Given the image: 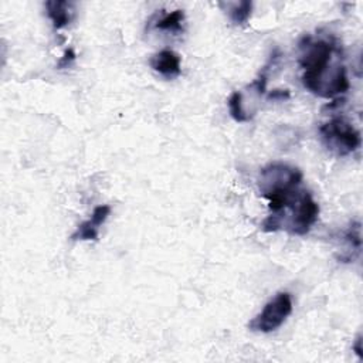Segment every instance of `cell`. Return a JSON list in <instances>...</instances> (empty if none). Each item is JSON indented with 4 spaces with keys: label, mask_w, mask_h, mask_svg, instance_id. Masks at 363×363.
<instances>
[{
    "label": "cell",
    "mask_w": 363,
    "mask_h": 363,
    "mask_svg": "<svg viewBox=\"0 0 363 363\" xmlns=\"http://www.w3.org/2000/svg\"><path fill=\"white\" fill-rule=\"evenodd\" d=\"M268 207L271 214L261 224L267 233L285 231L291 235H305L319 216L318 203L308 190L301 187L268 200Z\"/></svg>",
    "instance_id": "cell-1"
},
{
    "label": "cell",
    "mask_w": 363,
    "mask_h": 363,
    "mask_svg": "<svg viewBox=\"0 0 363 363\" xmlns=\"http://www.w3.org/2000/svg\"><path fill=\"white\" fill-rule=\"evenodd\" d=\"M322 143L336 156H347L362 143L360 132L345 118H332L319 128Z\"/></svg>",
    "instance_id": "cell-2"
},
{
    "label": "cell",
    "mask_w": 363,
    "mask_h": 363,
    "mask_svg": "<svg viewBox=\"0 0 363 363\" xmlns=\"http://www.w3.org/2000/svg\"><path fill=\"white\" fill-rule=\"evenodd\" d=\"M301 182L302 173L299 169L286 163L274 162L261 169L258 189L265 199H271L299 187Z\"/></svg>",
    "instance_id": "cell-3"
},
{
    "label": "cell",
    "mask_w": 363,
    "mask_h": 363,
    "mask_svg": "<svg viewBox=\"0 0 363 363\" xmlns=\"http://www.w3.org/2000/svg\"><path fill=\"white\" fill-rule=\"evenodd\" d=\"M302 84L309 92L320 98H333L345 94L350 86L345 65L335 61L319 72H303Z\"/></svg>",
    "instance_id": "cell-4"
},
{
    "label": "cell",
    "mask_w": 363,
    "mask_h": 363,
    "mask_svg": "<svg viewBox=\"0 0 363 363\" xmlns=\"http://www.w3.org/2000/svg\"><path fill=\"white\" fill-rule=\"evenodd\" d=\"M335 54L336 47L328 40L305 35L299 41V65L306 74H313L325 69L333 62Z\"/></svg>",
    "instance_id": "cell-5"
},
{
    "label": "cell",
    "mask_w": 363,
    "mask_h": 363,
    "mask_svg": "<svg viewBox=\"0 0 363 363\" xmlns=\"http://www.w3.org/2000/svg\"><path fill=\"white\" fill-rule=\"evenodd\" d=\"M292 312V298L288 292L277 294L269 302L265 303L262 311L248 322L252 332L269 333L278 329Z\"/></svg>",
    "instance_id": "cell-6"
},
{
    "label": "cell",
    "mask_w": 363,
    "mask_h": 363,
    "mask_svg": "<svg viewBox=\"0 0 363 363\" xmlns=\"http://www.w3.org/2000/svg\"><path fill=\"white\" fill-rule=\"evenodd\" d=\"M111 214V206L101 204L96 206L88 220L81 223L75 233L71 235L72 240H81V241H95L98 240L99 227L106 221V218Z\"/></svg>",
    "instance_id": "cell-7"
},
{
    "label": "cell",
    "mask_w": 363,
    "mask_h": 363,
    "mask_svg": "<svg viewBox=\"0 0 363 363\" xmlns=\"http://www.w3.org/2000/svg\"><path fill=\"white\" fill-rule=\"evenodd\" d=\"M153 71L159 72L164 78H174L182 72V60L173 50H162L153 54L149 60Z\"/></svg>",
    "instance_id": "cell-8"
},
{
    "label": "cell",
    "mask_w": 363,
    "mask_h": 363,
    "mask_svg": "<svg viewBox=\"0 0 363 363\" xmlns=\"http://www.w3.org/2000/svg\"><path fill=\"white\" fill-rule=\"evenodd\" d=\"M47 16L50 17L54 28H62L68 26L74 16L72 4L62 0H50L45 3Z\"/></svg>",
    "instance_id": "cell-9"
},
{
    "label": "cell",
    "mask_w": 363,
    "mask_h": 363,
    "mask_svg": "<svg viewBox=\"0 0 363 363\" xmlns=\"http://www.w3.org/2000/svg\"><path fill=\"white\" fill-rule=\"evenodd\" d=\"M184 20V13L183 10H174L167 14H164L162 18L156 21V28L159 30H166L172 33H177L182 30V24Z\"/></svg>",
    "instance_id": "cell-10"
},
{
    "label": "cell",
    "mask_w": 363,
    "mask_h": 363,
    "mask_svg": "<svg viewBox=\"0 0 363 363\" xmlns=\"http://www.w3.org/2000/svg\"><path fill=\"white\" fill-rule=\"evenodd\" d=\"M228 111H230V115L233 116V119L237 121V122H248L251 119L250 115L245 111L242 92H240V91H235L230 95V98H228Z\"/></svg>",
    "instance_id": "cell-11"
},
{
    "label": "cell",
    "mask_w": 363,
    "mask_h": 363,
    "mask_svg": "<svg viewBox=\"0 0 363 363\" xmlns=\"http://www.w3.org/2000/svg\"><path fill=\"white\" fill-rule=\"evenodd\" d=\"M251 10H252V3L251 1H241L238 4H234L228 14L230 18L234 24H244L248 21L250 16H251Z\"/></svg>",
    "instance_id": "cell-12"
},
{
    "label": "cell",
    "mask_w": 363,
    "mask_h": 363,
    "mask_svg": "<svg viewBox=\"0 0 363 363\" xmlns=\"http://www.w3.org/2000/svg\"><path fill=\"white\" fill-rule=\"evenodd\" d=\"M74 58H75V54H74L72 48L67 50V51L64 52V57H62L61 61L58 62V68H65V67H68V65L74 61Z\"/></svg>",
    "instance_id": "cell-13"
},
{
    "label": "cell",
    "mask_w": 363,
    "mask_h": 363,
    "mask_svg": "<svg viewBox=\"0 0 363 363\" xmlns=\"http://www.w3.org/2000/svg\"><path fill=\"white\" fill-rule=\"evenodd\" d=\"M353 350L357 353L359 357H362V336L359 335L354 340V345H353Z\"/></svg>",
    "instance_id": "cell-14"
}]
</instances>
